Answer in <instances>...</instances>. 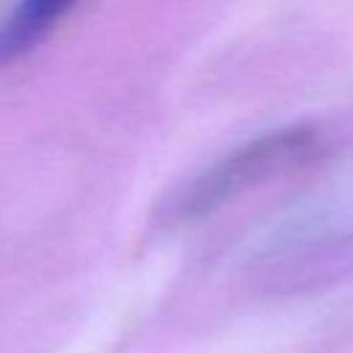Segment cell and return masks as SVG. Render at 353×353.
Instances as JSON below:
<instances>
[{
    "mask_svg": "<svg viewBox=\"0 0 353 353\" xmlns=\"http://www.w3.org/2000/svg\"><path fill=\"white\" fill-rule=\"evenodd\" d=\"M63 11L66 3L55 0H28L17 11H11L0 22V63H8L33 50L50 33V28L58 22Z\"/></svg>",
    "mask_w": 353,
    "mask_h": 353,
    "instance_id": "cell-1",
    "label": "cell"
}]
</instances>
